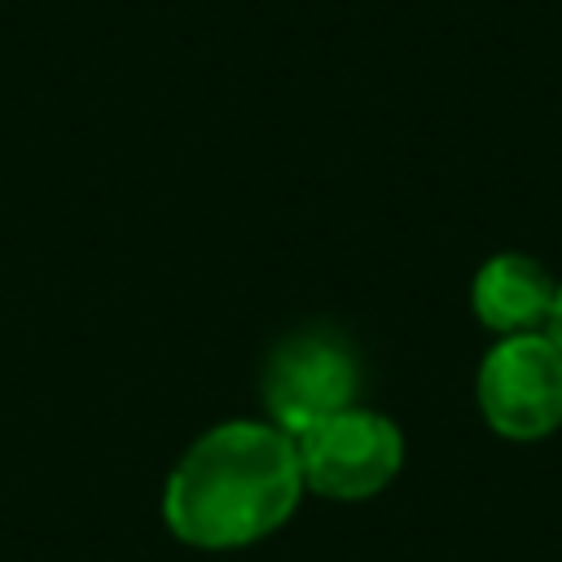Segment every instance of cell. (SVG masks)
Listing matches in <instances>:
<instances>
[{
  "label": "cell",
  "instance_id": "cell-1",
  "mask_svg": "<svg viewBox=\"0 0 562 562\" xmlns=\"http://www.w3.org/2000/svg\"><path fill=\"white\" fill-rule=\"evenodd\" d=\"M294 439L272 422H220L198 435L162 487V522L193 549H246L303 496Z\"/></svg>",
  "mask_w": 562,
  "mask_h": 562
},
{
  "label": "cell",
  "instance_id": "cell-2",
  "mask_svg": "<svg viewBox=\"0 0 562 562\" xmlns=\"http://www.w3.org/2000/svg\"><path fill=\"white\" fill-rule=\"evenodd\" d=\"M360 364L334 329H294L263 360V408L277 430L299 439L316 422L356 404Z\"/></svg>",
  "mask_w": 562,
  "mask_h": 562
},
{
  "label": "cell",
  "instance_id": "cell-3",
  "mask_svg": "<svg viewBox=\"0 0 562 562\" xmlns=\"http://www.w3.org/2000/svg\"><path fill=\"white\" fill-rule=\"evenodd\" d=\"M303 487L329 501H369L404 465V435L386 413L342 408L294 439Z\"/></svg>",
  "mask_w": 562,
  "mask_h": 562
},
{
  "label": "cell",
  "instance_id": "cell-4",
  "mask_svg": "<svg viewBox=\"0 0 562 562\" xmlns=\"http://www.w3.org/2000/svg\"><path fill=\"white\" fill-rule=\"evenodd\" d=\"M474 395L496 435L514 443L544 439L562 426V351L549 334L501 338L479 364Z\"/></svg>",
  "mask_w": 562,
  "mask_h": 562
},
{
  "label": "cell",
  "instance_id": "cell-5",
  "mask_svg": "<svg viewBox=\"0 0 562 562\" xmlns=\"http://www.w3.org/2000/svg\"><path fill=\"white\" fill-rule=\"evenodd\" d=\"M558 299V281L549 277L544 263L531 255H492L474 281H470V307L479 325L496 329L501 338L514 334H544L549 312Z\"/></svg>",
  "mask_w": 562,
  "mask_h": 562
},
{
  "label": "cell",
  "instance_id": "cell-6",
  "mask_svg": "<svg viewBox=\"0 0 562 562\" xmlns=\"http://www.w3.org/2000/svg\"><path fill=\"white\" fill-rule=\"evenodd\" d=\"M549 342L562 351V285H558V299H553V312H549V325H544Z\"/></svg>",
  "mask_w": 562,
  "mask_h": 562
}]
</instances>
